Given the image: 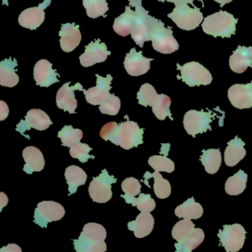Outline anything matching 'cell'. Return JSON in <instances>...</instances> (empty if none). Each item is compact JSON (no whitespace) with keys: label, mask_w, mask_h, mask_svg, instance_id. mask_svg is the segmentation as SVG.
Wrapping results in <instances>:
<instances>
[{"label":"cell","mask_w":252,"mask_h":252,"mask_svg":"<svg viewBox=\"0 0 252 252\" xmlns=\"http://www.w3.org/2000/svg\"><path fill=\"white\" fill-rule=\"evenodd\" d=\"M107 231L101 224L89 222L84 226L79 240H75V249L81 252H104L107 251Z\"/></svg>","instance_id":"cell-1"},{"label":"cell","mask_w":252,"mask_h":252,"mask_svg":"<svg viewBox=\"0 0 252 252\" xmlns=\"http://www.w3.org/2000/svg\"><path fill=\"white\" fill-rule=\"evenodd\" d=\"M238 20L226 11H220L203 20L202 28L206 34L214 37L230 38L235 34L236 25Z\"/></svg>","instance_id":"cell-2"},{"label":"cell","mask_w":252,"mask_h":252,"mask_svg":"<svg viewBox=\"0 0 252 252\" xmlns=\"http://www.w3.org/2000/svg\"><path fill=\"white\" fill-rule=\"evenodd\" d=\"M130 6L135 8V22L131 37L138 46L143 48L144 42L150 41V30L154 17L149 15L141 4V0H129Z\"/></svg>","instance_id":"cell-3"},{"label":"cell","mask_w":252,"mask_h":252,"mask_svg":"<svg viewBox=\"0 0 252 252\" xmlns=\"http://www.w3.org/2000/svg\"><path fill=\"white\" fill-rule=\"evenodd\" d=\"M150 41L155 51L163 54H172L179 49V45L173 36L172 28H165L160 20L155 18L150 30Z\"/></svg>","instance_id":"cell-4"},{"label":"cell","mask_w":252,"mask_h":252,"mask_svg":"<svg viewBox=\"0 0 252 252\" xmlns=\"http://www.w3.org/2000/svg\"><path fill=\"white\" fill-rule=\"evenodd\" d=\"M167 17L179 29L187 32L197 29L204 20L200 8L196 6L193 8H190L187 4L177 5L172 12L168 14Z\"/></svg>","instance_id":"cell-5"},{"label":"cell","mask_w":252,"mask_h":252,"mask_svg":"<svg viewBox=\"0 0 252 252\" xmlns=\"http://www.w3.org/2000/svg\"><path fill=\"white\" fill-rule=\"evenodd\" d=\"M177 70L181 71V78L183 82L189 87L209 85L212 83V74L200 63L191 62L183 66L178 63Z\"/></svg>","instance_id":"cell-6"},{"label":"cell","mask_w":252,"mask_h":252,"mask_svg":"<svg viewBox=\"0 0 252 252\" xmlns=\"http://www.w3.org/2000/svg\"><path fill=\"white\" fill-rule=\"evenodd\" d=\"M213 117L212 112H206L203 110L200 111L189 110L184 115V129L189 135L195 138L197 134L204 133L208 129H211L210 125Z\"/></svg>","instance_id":"cell-7"},{"label":"cell","mask_w":252,"mask_h":252,"mask_svg":"<svg viewBox=\"0 0 252 252\" xmlns=\"http://www.w3.org/2000/svg\"><path fill=\"white\" fill-rule=\"evenodd\" d=\"M246 231L240 224L224 225L219 230L218 237L227 252H238L243 248L246 240Z\"/></svg>","instance_id":"cell-8"},{"label":"cell","mask_w":252,"mask_h":252,"mask_svg":"<svg viewBox=\"0 0 252 252\" xmlns=\"http://www.w3.org/2000/svg\"><path fill=\"white\" fill-rule=\"evenodd\" d=\"M116 181V178L110 176L106 169H104L102 173L97 178H94L90 184L88 191L92 200L99 203L110 201L113 196L111 185Z\"/></svg>","instance_id":"cell-9"},{"label":"cell","mask_w":252,"mask_h":252,"mask_svg":"<svg viewBox=\"0 0 252 252\" xmlns=\"http://www.w3.org/2000/svg\"><path fill=\"white\" fill-rule=\"evenodd\" d=\"M143 133L144 129H141L136 122L132 121L122 122L119 127V145L126 150L137 147L144 143Z\"/></svg>","instance_id":"cell-10"},{"label":"cell","mask_w":252,"mask_h":252,"mask_svg":"<svg viewBox=\"0 0 252 252\" xmlns=\"http://www.w3.org/2000/svg\"><path fill=\"white\" fill-rule=\"evenodd\" d=\"M65 215V210L60 203L54 201H42L38 203L35 210V222L45 227L48 222L61 220Z\"/></svg>","instance_id":"cell-11"},{"label":"cell","mask_w":252,"mask_h":252,"mask_svg":"<svg viewBox=\"0 0 252 252\" xmlns=\"http://www.w3.org/2000/svg\"><path fill=\"white\" fill-rule=\"evenodd\" d=\"M110 55L111 52L107 51L106 44L98 39L85 46V53L80 56L79 60L83 67H89L97 63H104Z\"/></svg>","instance_id":"cell-12"},{"label":"cell","mask_w":252,"mask_h":252,"mask_svg":"<svg viewBox=\"0 0 252 252\" xmlns=\"http://www.w3.org/2000/svg\"><path fill=\"white\" fill-rule=\"evenodd\" d=\"M95 76L97 77L96 86L89 90L84 89L83 92L88 103L92 105H101L110 96V91L112 88L110 84L113 78L110 74L107 75L105 78L98 74Z\"/></svg>","instance_id":"cell-13"},{"label":"cell","mask_w":252,"mask_h":252,"mask_svg":"<svg viewBox=\"0 0 252 252\" xmlns=\"http://www.w3.org/2000/svg\"><path fill=\"white\" fill-rule=\"evenodd\" d=\"M51 3V0H45L38 7L25 10L19 17V23L22 27L30 30H36L45 21V9Z\"/></svg>","instance_id":"cell-14"},{"label":"cell","mask_w":252,"mask_h":252,"mask_svg":"<svg viewBox=\"0 0 252 252\" xmlns=\"http://www.w3.org/2000/svg\"><path fill=\"white\" fill-rule=\"evenodd\" d=\"M153 59L146 58L142 51L137 52L135 48H132L126 55L124 66L128 74L132 76H139L145 74L150 69V63Z\"/></svg>","instance_id":"cell-15"},{"label":"cell","mask_w":252,"mask_h":252,"mask_svg":"<svg viewBox=\"0 0 252 252\" xmlns=\"http://www.w3.org/2000/svg\"><path fill=\"white\" fill-rule=\"evenodd\" d=\"M231 104L237 109H249L252 107V81L246 85H232L228 91Z\"/></svg>","instance_id":"cell-16"},{"label":"cell","mask_w":252,"mask_h":252,"mask_svg":"<svg viewBox=\"0 0 252 252\" xmlns=\"http://www.w3.org/2000/svg\"><path fill=\"white\" fill-rule=\"evenodd\" d=\"M52 66V63L46 60H41L36 63L33 69V78L36 85L48 88L53 84L60 82L57 77H60V75L57 70L53 69Z\"/></svg>","instance_id":"cell-17"},{"label":"cell","mask_w":252,"mask_h":252,"mask_svg":"<svg viewBox=\"0 0 252 252\" xmlns=\"http://www.w3.org/2000/svg\"><path fill=\"white\" fill-rule=\"evenodd\" d=\"M70 82L63 85V86L59 90L57 95V107L64 111H68L69 113H75V110L77 108V100L75 98L74 91H83V87L78 82L74 86L70 87Z\"/></svg>","instance_id":"cell-18"},{"label":"cell","mask_w":252,"mask_h":252,"mask_svg":"<svg viewBox=\"0 0 252 252\" xmlns=\"http://www.w3.org/2000/svg\"><path fill=\"white\" fill-rule=\"evenodd\" d=\"M59 36L61 37V48L66 53L74 51L79 46L82 39L79 26L75 23L63 24L61 31L59 32Z\"/></svg>","instance_id":"cell-19"},{"label":"cell","mask_w":252,"mask_h":252,"mask_svg":"<svg viewBox=\"0 0 252 252\" xmlns=\"http://www.w3.org/2000/svg\"><path fill=\"white\" fill-rule=\"evenodd\" d=\"M53 122L50 119L49 116L43 110H39V109H32L28 112L27 116H26V121L24 122V125H17V130L20 131L23 135V132L26 129L33 128V129H37V130L42 131L48 129Z\"/></svg>","instance_id":"cell-20"},{"label":"cell","mask_w":252,"mask_h":252,"mask_svg":"<svg viewBox=\"0 0 252 252\" xmlns=\"http://www.w3.org/2000/svg\"><path fill=\"white\" fill-rule=\"evenodd\" d=\"M229 66L236 73H243L248 67H252V47L239 45L230 57Z\"/></svg>","instance_id":"cell-21"},{"label":"cell","mask_w":252,"mask_h":252,"mask_svg":"<svg viewBox=\"0 0 252 252\" xmlns=\"http://www.w3.org/2000/svg\"><path fill=\"white\" fill-rule=\"evenodd\" d=\"M23 157L26 161L23 170L28 174L40 172L45 167V161L42 152L35 147H28L23 151Z\"/></svg>","instance_id":"cell-22"},{"label":"cell","mask_w":252,"mask_h":252,"mask_svg":"<svg viewBox=\"0 0 252 252\" xmlns=\"http://www.w3.org/2000/svg\"><path fill=\"white\" fill-rule=\"evenodd\" d=\"M155 220L150 212H141L136 220L128 223V228L134 231L137 238L147 237L153 231Z\"/></svg>","instance_id":"cell-23"},{"label":"cell","mask_w":252,"mask_h":252,"mask_svg":"<svg viewBox=\"0 0 252 252\" xmlns=\"http://www.w3.org/2000/svg\"><path fill=\"white\" fill-rule=\"evenodd\" d=\"M17 60L15 58L5 59L0 63V85L8 88H14L20 82V77L16 73Z\"/></svg>","instance_id":"cell-24"},{"label":"cell","mask_w":252,"mask_h":252,"mask_svg":"<svg viewBox=\"0 0 252 252\" xmlns=\"http://www.w3.org/2000/svg\"><path fill=\"white\" fill-rule=\"evenodd\" d=\"M227 145L224 153L225 163L228 166H236L246 156L245 143L238 136H235L234 139L228 141Z\"/></svg>","instance_id":"cell-25"},{"label":"cell","mask_w":252,"mask_h":252,"mask_svg":"<svg viewBox=\"0 0 252 252\" xmlns=\"http://www.w3.org/2000/svg\"><path fill=\"white\" fill-rule=\"evenodd\" d=\"M135 11H132L129 6H126L125 12L117 18L115 19L113 30L120 36H127L132 32L135 22Z\"/></svg>","instance_id":"cell-26"},{"label":"cell","mask_w":252,"mask_h":252,"mask_svg":"<svg viewBox=\"0 0 252 252\" xmlns=\"http://www.w3.org/2000/svg\"><path fill=\"white\" fill-rule=\"evenodd\" d=\"M175 213L179 218L197 220L201 218L203 215V209L200 203H196L194 197H191L178 206L175 209Z\"/></svg>","instance_id":"cell-27"},{"label":"cell","mask_w":252,"mask_h":252,"mask_svg":"<svg viewBox=\"0 0 252 252\" xmlns=\"http://www.w3.org/2000/svg\"><path fill=\"white\" fill-rule=\"evenodd\" d=\"M64 177L69 186L70 194H74L79 186L85 185L88 178L86 172L82 168L75 165L68 166L66 169Z\"/></svg>","instance_id":"cell-28"},{"label":"cell","mask_w":252,"mask_h":252,"mask_svg":"<svg viewBox=\"0 0 252 252\" xmlns=\"http://www.w3.org/2000/svg\"><path fill=\"white\" fill-rule=\"evenodd\" d=\"M203 155L200 156V160L204 166L205 169L209 174L216 173L219 170L222 162L221 153L219 149H209L208 150H203Z\"/></svg>","instance_id":"cell-29"},{"label":"cell","mask_w":252,"mask_h":252,"mask_svg":"<svg viewBox=\"0 0 252 252\" xmlns=\"http://www.w3.org/2000/svg\"><path fill=\"white\" fill-rule=\"evenodd\" d=\"M205 234L200 228H194L192 232L182 241L175 243L177 252H190L197 249L204 240Z\"/></svg>","instance_id":"cell-30"},{"label":"cell","mask_w":252,"mask_h":252,"mask_svg":"<svg viewBox=\"0 0 252 252\" xmlns=\"http://www.w3.org/2000/svg\"><path fill=\"white\" fill-rule=\"evenodd\" d=\"M248 175L240 169L237 173L227 179L225 184V190L229 195H238L244 191L246 188Z\"/></svg>","instance_id":"cell-31"},{"label":"cell","mask_w":252,"mask_h":252,"mask_svg":"<svg viewBox=\"0 0 252 252\" xmlns=\"http://www.w3.org/2000/svg\"><path fill=\"white\" fill-rule=\"evenodd\" d=\"M82 3L90 18L96 19L101 16L107 17L105 14L108 11L109 7L106 0H82Z\"/></svg>","instance_id":"cell-32"},{"label":"cell","mask_w":252,"mask_h":252,"mask_svg":"<svg viewBox=\"0 0 252 252\" xmlns=\"http://www.w3.org/2000/svg\"><path fill=\"white\" fill-rule=\"evenodd\" d=\"M171 99L168 95L160 94L158 95L157 99L153 105V112L159 120L163 121L169 116L172 120L170 112Z\"/></svg>","instance_id":"cell-33"},{"label":"cell","mask_w":252,"mask_h":252,"mask_svg":"<svg viewBox=\"0 0 252 252\" xmlns=\"http://www.w3.org/2000/svg\"><path fill=\"white\" fill-rule=\"evenodd\" d=\"M61 138L62 144L64 147H70L79 142L83 138V132L79 129H74L73 126H64L58 134Z\"/></svg>","instance_id":"cell-34"},{"label":"cell","mask_w":252,"mask_h":252,"mask_svg":"<svg viewBox=\"0 0 252 252\" xmlns=\"http://www.w3.org/2000/svg\"><path fill=\"white\" fill-rule=\"evenodd\" d=\"M126 203H131L133 206H137L141 212H151L156 209V203L154 199L152 198L150 194L140 193L139 197H125Z\"/></svg>","instance_id":"cell-35"},{"label":"cell","mask_w":252,"mask_h":252,"mask_svg":"<svg viewBox=\"0 0 252 252\" xmlns=\"http://www.w3.org/2000/svg\"><path fill=\"white\" fill-rule=\"evenodd\" d=\"M150 177L154 178L155 182L153 189L155 194L160 199H165L171 194V185L169 181L164 179L160 174V172L156 171L154 173L150 174Z\"/></svg>","instance_id":"cell-36"},{"label":"cell","mask_w":252,"mask_h":252,"mask_svg":"<svg viewBox=\"0 0 252 252\" xmlns=\"http://www.w3.org/2000/svg\"><path fill=\"white\" fill-rule=\"evenodd\" d=\"M158 95V94L156 92L154 87L150 84L146 83L140 88L139 92L137 94V98L141 105L144 107H147V106L153 107L155 101L157 99Z\"/></svg>","instance_id":"cell-37"},{"label":"cell","mask_w":252,"mask_h":252,"mask_svg":"<svg viewBox=\"0 0 252 252\" xmlns=\"http://www.w3.org/2000/svg\"><path fill=\"white\" fill-rule=\"evenodd\" d=\"M194 229V224L191 222V220L185 219L178 221L172 231V236L178 242L182 241L187 238Z\"/></svg>","instance_id":"cell-38"},{"label":"cell","mask_w":252,"mask_h":252,"mask_svg":"<svg viewBox=\"0 0 252 252\" xmlns=\"http://www.w3.org/2000/svg\"><path fill=\"white\" fill-rule=\"evenodd\" d=\"M149 165L158 172L171 173L175 170V163L166 156H153L149 158Z\"/></svg>","instance_id":"cell-39"},{"label":"cell","mask_w":252,"mask_h":252,"mask_svg":"<svg viewBox=\"0 0 252 252\" xmlns=\"http://www.w3.org/2000/svg\"><path fill=\"white\" fill-rule=\"evenodd\" d=\"M92 148L87 144H82L80 141L70 147V155L73 158H77L82 163H86L89 158H95V156H90L89 153Z\"/></svg>","instance_id":"cell-40"},{"label":"cell","mask_w":252,"mask_h":252,"mask_svg":"<svg viewBox=\"0 0 252 252\" xmlns=\"http://www.w3.org/2000/svg\"><path fill=\"white\" fill-rule=\"evenodd\" d=\"M120 108V98L116 96L115 94H110L105 102L100 105L99 110L103 114L116 116L119 113Z\"/></svg>","instance_id":"cell-41"},{"label":"cell","mask_w":252,"mask_h":252,"mask_svg":"<svg viewBox=\"0 0 252 252\" xmlns=\"http://www.w3.org/2000/svg\"><path fill=\"white\" fill-rule=\"evenodd\" d=\"M119 127V125H118L116 122H110L101 128L100 131V136L105 141H110L116 145H119V140H118Z\"/></svg>","instance_id":"cell-42"},{"label":"cell","mask_w":252,"mask_h":252,"mask_svg":"<svg viewBox=\"0 0 252 252\" xmlns=\"http://www.w3.org/2000/svg\"><path fill=\"white\" fill-rule=\"evenodd\" d=\"M122 188L125 195L122 197H135L141 193V185L139 181L135 178H127L122 182Z\"/></svg>","instance_id":"cell-43"},{"label":"cell","mask_w":252,"mask_h":252,"mask_svg":"<svg viewBox=\"0 0 252 252\" xmlns=\"http://www.w3.org/2000/svg\"><path fill=\"white\" fill-rule=\"evenodd\" d=\"M9 114V108L5 101H0V120L4 121L8 118Z\"/></svg>","instance_id":"cell-44"},{"label":"cell","mask_w":252,"mask_h":252,"mask_svg":"<svg viewBox=\"0 0 252 252\" xmlns=\"http://www.w3.org/2000/svg\"><path fill=\"white\" fill-rule=\"evenodd\" d=\"M158 1L159 2H166H166H172V3L175 4V6H177V5H183V4H191V5H192L193 7L195 6V5H194V3H193L194 0H158ZM198 1L201 2L203 5V0H198Z\"/></svg>","instance_id":"cell-45"},{"label":"cell","mask_w":252,"mask_h":252,"mask_svg":"<svg viewBox=\"0 0 252 252\" xmlns=\"http://www.w3.org/2000/svg\"><path fill=\"white\" fill-rule=\"evenodd\" d=\"M1 252H22L20 246L17 244H8V246L0 249Z\"/></svg>","instance_id":"cell-46"},{"label":"cell","mask_w":252,"mask_h":252,"mask_svg":"<svg viewBox=\"0 0 252 252\" xmlns=\"http://www.w3.org/2000/svg\"><path fill=\"white\" fill-rule=\"evenodd\" d=\"M8 203V197L4 192H0V212L7 206Z\"/></svg>","instance_id":"cell-47"},{"label":"cell","mask_w":252,"mask_h":252,"mask_svg":"<svg viewBox=\"0 0 252 252\" xmlns=\"http://www.w3.org/2000/svg\"><path fill=\"white\" fill-rule=\"evenodd\" d=\"M214 1L220 4V7L222 8V7H224V5H226L227 3H229L233 0H214Z\"/></svg>","instance_id":"cell-48"},{"label":"cell","mask_w":252,"mask_h":252,"mask_svg":"<svg viewBox=\"0 0 252 252\" xmlns=\"http://www.w3.org/2000/svg\"><path fill=\"white\" fill-rule=\"evenodd\" d=\"M2 5H6L7 6H8L9 5L8 0H2Z\"/></svg>","instance_id":"cell-49"}]
</instances>
